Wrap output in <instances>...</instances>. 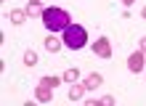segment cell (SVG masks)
Returning a JSON list of instances; mask_svg holds the SVG:
<instances>
[{"label": "cell", "instance_id": "cell-9", "mask_svg": "<svg viewBox=\"0 0 146 106\" xmlns=\"http://www.w3.org/2000/svg\"><path fill=\"white\" fill-rule=\"evenodd\" d=\"M27 11H19V8H16V11H11V13H8V19H11V24H16V27H19V24H24V21H27Z\"/></svg>", "mask_w": 146, "mask_h": 106}, {"label": "cell", "instance_id": "cell-8", "mask_svg": "<svg viewBox=\"0 0 146 106\" xmlns=\"http://www.w3.org/2000/svg\"><path fill=\"white\" fill-rule=\"evenodd\" d=\"M45 50H48V53H58V50H61V40H58L56 34L45 37Z\"/></svg>", "mask_w": 146, "mask_h": 106}, {"label": "cell", "instance_id": "cell-16", "mask_svg": "<svg viewBox=\"0 0 146 106\" xmlns=\"http://www.w3.org/2000/svg\"><path fill=\"white\" fill-rule=\"evenodd\" d=\"M122 3H125V5H133V3H135V0H122Z\"/></svg>", "mask_w": 146, "mask_h": 106}, {"label": "cell", "instance_id": "cell-18", "mask_svg": "<svg viewBox=\"0 0 146 106\" xmlns=\"http://www.w3.org/2000/svg\"><path fill=\"white\" fill-rule=\"evenodd\" d=\"M29 3H40V0H29Z\"/></svg>", "mask_w": 146, "mask_h": 106}, {"label": "cell", "instance_id": "cell-17", "mask_svg": "<svg viewBox=\"0 0 146 106\" xmlns=\"http://www.w3.org/2000/svg\"><path fill=\"white\" fill-rule=\"evenodd\" d=\"M141 16H143V19H146V5H143V11H141Z\"/></svg>", "mask_w": 146, "mask_h": 106}, {"label": "cell", "instance_id": "cell-3", "mask_svg": "<svg viewBox=\"0 0 146 106\" xmlns=\"http://www.w3.org/2000/svg\"><path fill=\"white\" fill-rule=\"evenodd\" d=\"M93 53H96V56H101V58H109V56H111V42H109V37H104V34H101V37L93 42Z\"/></svg>", "mask_w": 146, "mask_h": 106}, {"label": "cell", "instance_id": "cell-4", "mask_svg": "<svg viewBox=\"0 0 146 106\" xmlns=\"http://www.w3.org/2000/svg\"><path fill=\"white\" fill-rule=\"evenodd\" d=\"M143 56L146 53H141V50H135L130 58H127V69H130L133 74H138V72H143Z\"/></svg>", "mask_w": 146, "mask_h": 106}, {"label": "cell", "instance_id": "cell-13", "mask_svg": "<svg viewBox=\"0 0 146 106\" xmlns=\"http://www.w3.org/2000/svg\"><path fill=\"white\" fill-rule=\"evenodd\" d=\"M40 82H42V85H48V87H56V85H61V77H42Z\"/></svg>", "mask_w": 146, "mask_h": 106}, {"label": "cell", "instance_id": "cell-2", "mask_svg": "<svg viewBox=\"0 0 146 106\" xmlns=\"http://www.w3.org/2000/svg\"><path fill=\"white\" fill-rule=\"evenodd\" d=\"M85 42H88V29H85L82 24H69L64 29V45L69 48V50L85 48Z\"/></svg>", "mask_w": 146, "mask_h": 106}, {"label": "cell", "instance_id": "cell-6", "mask_svg": "<svg viewBox=\"0 0 146 106\" xmlns=\"http://www.w3.org/2000/svg\"><path fill=\"white\" fill-rule=\"evenodd\" d=\"M101 85H104V77H101V74L93 72V74L85 77V87H88V90H96V87H101Z\"/></svg>", "mask_w": 146, "mask_h": 106}, {"label": "cell", "instance_id": "cell-15", "mask_svg": "<svg viewBox=\"0 0 146 106\" xmlns=\"http://www.w3.org/2000/svg\"><path fill=\"white\" fill-rule=\"evenodd\" d=\"M138 50H141V53H146V37H141V42H138Z\"/></svg>", "mask_w": 146, "mask_h": 106}, {"label": "cell", "instance_id": "cell-5", "mask_svg": "<svg viewBox=\"0 0 146 106\" xmlns=\"http://www.w3.org/2000/svg\"><path fill=\"white\" fill-rule=\"evenodd\" d=\"M35 98H37L40 103H48L50 98H53V87H48V85H42V82H40V85L35 87Z\"/></svg>", "mask_w": 146, "mask_h": 106}, {"label": "cell", "instance_id": "cell-1", "mask_svg": "<svg viewBox=\"0 0 146 106\" xmlns=\"http://www.w3.org/2000/svg\"><path fill=\"white\" fill-rule=\"evenodd\" d=\"M42 24L48 27V32H64L72 24V19L64 8H45L42 11Z\"/></svg>", "mask_w": 146, "mask_h": 106}, {"label": "cell", "instance_id": "cell-11", "mask_svg": "<svg viewBox=\"0 0 146 106\" xmlns=\"http://www.w3.org/2000/svg\"><path fill=\"white\" fill-rule=\"evenodd\" d=\"M24 64H27V66H35L37 64V53L35 50H27V53H24Z\"/></svg>", "mask_w": 146, "mask_h": 106}, {"label": "cell", "instance_id": "cell-7", "mask_svg": "<svg viewBox=\"0 0 146 106\" xmlns=\"http://www.w3.org/2000/svg\"><path fill=\"white\" fill-rule=\"evenodd\" d=\"M85 90H88V87H85V82H74V85L69 87V101H80Z\"/></svg>", "mask_w": 146, "mask_h": 106}, {"label": "cell", "instance_id": "cell-14", "mask_svg": "<svg viewBox=\"0 0 146 106\" xmlns=\"http://www.w3.org/2000/svg\"><path fill=\"white\" fill-rule=\"evenodd\" d=\"M111 103H114V95H104V98L98 101V106H111Z\"/></svg>", "mask_w": 146, "mask_h": 106}, {"label": "cell", "instance_id": "cell-12", "mask_svg": "<svg viewBox=\"0 0 146 106\" xmlns=\"http://www.w3.org/2000/svg\"><path fill=\"white\" fill-rule=\"evenodd\" d=\"M42 11H45V8H42L40 3H29V8H27V13H29V16H40Z\"/></svg>", "mask_w": 146, "mask_h": 106}, {"label": "cell", "instance_id": "cell-10", "mask_svg": "<svg viewBox=\"0 0 146 106\" xmlns=\"http://www.w3.org/2000/svg\"><path fill=\"white\" fill-rule=\"evenodd\" d=\"M77 80H80V72H77L74 66H69V69L64 72V82H77Z\"/></svg>", "mask_w": 146, "mask_h": 106}]
</instances>
